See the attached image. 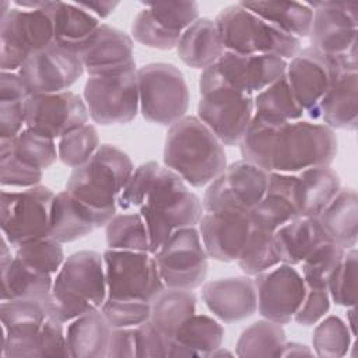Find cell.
<instances>
[{
    "mask_svg": "<svg viewBox=\"0 0 358 358\" xmlns=\"http://www.w3.org/2000/svg\"><path fill=\"white\" fill-rule=\"evenodd\" d=\"M334 130L320 122L295 120L266 123L252 119L239 150L249 161L267 172L298 173L313 166H329L337 154Z\"/></svg>",
    "mask_w": 358,
    "mask_h": 358,
    "instance_id": "cell-1",
    "label": "cell"
},
{
    "mask_svg": "<svg viewBox=\"0 0 358 358\" xmlns=\"http://www.w3.org/2000/svg\"><path fill=\"white\" fill-rule=\"evenodd\" d=\"M164 164L193 187L210 185L228 165L224 144L197 116L169 126Z\"/></svg>",
    "mask_w": 358,
    "mask_h": 358,
    "instance_id": "cell-2",
    "label": "cell"
},
{
    "mask_svg": "<svg viewBox=\"0 0 358 358\" xmlns=\"http://www.w3.org/2000/svg\"><path fill=\"white\" fill-rule=\"evenodd\" d=\"M106 296L103 256L94 250L74 252L55 275L49 316L66 324L101 309Z\"/></svg>",
    "mask_w": 358,
    "mask_h": 358,
    "instance_id": "cell-3",
    "label": "cell"
},
{
    "mask_svg": "<svg viewBox=\"0 0 358 358\" xmlns=\"http://www.w3.org/2000/svg\"><path fill=\"white\" fill-rule=\"evenodd\" d=\"M138 213L147 227L154 253L178 229L197 227L204 207L200 197L176 172L161 165Z\"/></svg>",
    "mask_w": 358,
    "mask_h": 358,
    "instance_id": "cell-4",
    "label": "cell"
},
{
    "mask_svg": "<svg viewBox=\"0 0 358 358\" xmlns=\"http://www.w3.org/2000/svg\"><path fill=\"white\" fill-rule=\"evenodd\" d=\"M133 171L134 165L123 150L101 144L84 165L71 171L66 190L96 210L116 213L117 197Z\"/></svg>",
    "mask_w": 358,
    "mask_h": 358,
    "instance_id": "cell-5",
    "label": "cell"
},
{
    "mask_svg": "<svg viewBox=\"0 0 358 358\" xmlns=\"http://www.w3.org/2000/svg\"><path fill=\"white\" fill-rule=\"evenodd\" d=\"M224 48L239 55H275L289 60L301 50V41L263 21L241 3L225 7L214 20Z\"/></svg>",
    "mask_w": 358,
    "mask_h": 358,
    "instance_id": "cell-6",
    "label": "cell"
},
{
    "mask_svg": "<svg viewBox=\"0 0 358 358\" xmlns=\"http://www.w3.org/2000/svg\"><path fill=\"white\" fill-rule=\"evenodd\" d=\"M138 103L143 117L159 126H172L186 116L189 87L183 73L171 63H150L137 69Z\"/></svg>",
    "mask_w": 358,
    "mask_h": 358,
    "instance_id": "cell-7",
    "label": "cell"
},
{
    "mask_svg": "<svg viewBox=\"0 0 358 358\" xmlns=\"http://www.w3.org/2000/svg\"><path fill=\"white\" fill-rule=\"evenodd\" d=\"M357 70V48L341 55H327L309 46L287 60L285 77L299 106L309 113L340 73Z\"/></svg>",
    "mask_w": 358,
    "mask_h": 358,
    "instance_id": "cell-8",
    "label": "cell"
},
{
    "mask_svg": "<svg viewBox=\"0 0 358 358\" xmlns=\"http://www.w3.org/2000/svg\"><path fill=\"white\" fill-rule=\"evenodd\" d=\"M55 193L42 185L1 190L0 228L13 249L49 236Z\"/></svg>",
    "mask_w": 358,
    "mask_h": 358,
    "instance_id": "cell-9",
    "label": "cell"
},
{
    "mask_svg": "<svg viewBox=\"0 0 358 358\" xmlns=\"http://www.w3.org/2000/svg\"><path fill=\"white\" fill-rule=\"evenodd\" d=\"M197 117L224 145H239L253 119V96L214 81H199Z\"/></svg>",
    "mask_w": 358,
    "mask_h": 358,
    "instance_id": "cell-10",
    "label": "cell"
},
{
    "mask_svg": "<svg viewBox=\"0 0 358 358\" xmlns=\"http://www.w3.org/2000/svg\"><path fill=\"white\" fill-rule=\"evenodd\" d=\"M152 255L165 288L193 291L204 284L208 255L197 227L178 229Z\"/></svg>",
    "mask_w": 358,
    "mask_h": 358,
    "instance_id": "cell-11",
    "label": "cell"
},
{
    "mask_svg": "<svg viewBox=\"0 0 358 358\" xmlns=\"http://www.w3.org/2000/svg\"><path fill=\"white\" fill-rule=\"evenodd\" d=\"M48 4L38 10L15 7L0 18L1 71H18L31 55L53 43Z\"/></svg>",
    "mask_w": 358,
    "mask_h": 358,
    "instance_id": "cell-12",
    "label": "cell"
},
{
    "mask_svg": "<svg viewBox=\"0 0 358 358\" xmlns=\"http://www.w3.org/2000/svg\"><path fill=\"white\" fill-rule=\"evenodd\" d=\"M102 256L108 296L151 302L165 288L152 253L108 248Z\"/></svg>",
    "mask_w": 358,
    "mask_h": 358,
    "instance_id": "cell-13",
    "label": "cell"
},
{
    "mask_svg": "<svg viewBox=\"0 0 358 358\" xmlns=\"http://www.w3.org/2000/svg\"><path fill=\"white\" fill-rule=\"evenodd\" d=\"M266 169L241 159L227 168L207 186L204 211H238L249 214L262 200L268 183Z\"/></svg>",
    "mask_w": 358,
    "mask_h": 358,
    "instance_id": "cell-14",
    "label": "cell"
},
{
    "mask_svg": "<svg viewBox=\"0 0 358 358\" xmlns=\"http://www.w3.org/2000/svg\"><path fill=\"white\" fill-rule=\"evenodd\" d=\"M83 99L94 123L101 126L130 123L140 112L137 70L90 77L84 85Z\"/></svg>",
    "mask_w": 358,
    "mask_h": 358,
    "instance_id": "cell-15",
    "label": "cell"
},
{
    "mask_svg": "<svg viewBox=\"0 0 358 358\" xmlns=\"http://www.w3.org/2000/svg\"><path fill=\"white\" fill-rule=\"evenodd\" d=\"M287 60L275 55H239L225 50L200 80L221 83L255 96L285 74Z\"/></svg>",
    "mask_w": 358,
    "mask_h": 358,
    "instance_id": "cell-16",
    "label": "cell"
},
{
    "mask_svg": "<svg viewBox=\"0 0 358 358\" xmlns=\"http://www.w3.org/2000/svg\"><path fill=\"white\" fill-rule=\"evenodd\" d=\"M24 110L25 127L53 140L88 123L90 119L83 96L71 91L29 95Z\"/></svg>",
    "mask_w": 358,
    "mask_h": 358,
    "instance_id": "cell-17",
    "label": "cell"
},
{
    "mask_svg": "<svg viewBox=\"0 0 358 358\" xmlns=\"http://www.w3.org/2000/svg\"><path fill=\"white\" fill-rule=\"evenodd\" d=\"M253 280L259 315L278 324H287L294 320L306 294L302 274L294 266L280 263L255 275Z\"/></svg>",
    "mask_w": 358,
    "mask_h": 358,
    "instance_id": "cell-18",
    "label": "cell"
},
{
    "mask_svg": "<svg viewBox=\"0 0 358 358\" xmlns=\"http://www.w3.org/2000/svg\"><path fill=\"white\" fill-rule=\"evenodd\" d=\"M29 95L69 91L84 73L77 53L55 43L31 55L17 71Z\"/></svg>",
    "mask_w": 358,
    "mask_h": 358,
    "instance_id": "cell-19",
    "label": "cell"
},
{
    "mask_svg": "<svg viewBox=\"0 0 358 358\" xmlns=\"http://www.w3.org/2000/svg\"><path fill=\"white\" fill-rule=\"evenodd\" d=\"M306 4L313 11L308 34L312 48L327 55H341L357 48V3L313 1Z\"/></svg>",
    "mask_w": 358,
    "mask_h": 358,
    "instance_id": "cell-20",
    "label": "cell"
},
{
    "mask_svg": "<svg viewBox=\"0 0 358 358\" xmlns=\"http://www.w3.org/2000/svg\"><path fill=\"white\" fill-rule=\"evenodd\" d=\"M48 316L49 303L32 299L1 301V357L34 358L36 338Z\"/></svg>",
    "mask_w": 358,
    "mask_h": 358,
    "instance_id": "cell-21",
    "label": "cell"
},
{
    "mask_svg": "<svg viewBox=\"0 0 358 358\" xmlns=\"http://www.w3.org/2000/svg\"><path fill=\"white\" fill-rule=\"evenodd\" d=\"M77 55L90 77L117 76L137 70L133 39L108 24H101Z\"/></svg>",
    "mask_w": 358,
    "mask_h": 358,
    "instance_id": "cell-22",
    "label": "cell"
},
{
    "mask_svg": "<svg viewBox=\"0 0 358 358\" xmlns=\"http://www.w3.org/2000/svg\"><path fill=\"white\" fill-rule=\"evenodd\" d=\"M197 229L208 257L235 262L252 231L249 214L238 211H204Z\"/></svg>",
    "mask_w": 358,
    "mask_h": 358,
    "instance_id": "cell-23",
    "label": "cell"
},
{
    "mask_svg": "<svg viewBox=\"0 0 358 358\" xmlns=\"http://www.w3.org/2000/svg\"><path fill=\"white\" fill-rule=\"evenodd\" d=\"M201 296L208 310L224 323L245 320L257 312V294L250 275L227 277L203 285Z\"/></svg>",
    "mask_w": 358,
    "mask_h": 358,
    "instance_id": "cell-24",
    "label": "cell"
},
{
    "mask_svg": "<svg viewBox=\"0 0 358 358\" xmlns=\"http://www.w3.org/2000/svg\"><path fill=\"white\" fill-rule=\"evenodd\" d=\"M116 213L96 210L67 190L55 194L50 208L49 236L60 243L81 239L105 227Z\"/></svg>",
    "mask_w": 358,
    "mask_h": 358,
    "instance_id": "cell-25",
    "label": "cell"
},
{
    "mask_svg": "<svg viewBox=\"0 0 358 358\" xmlns=\"http://www.w3.org/2000/svg\"><path fill=\"white\" fill-rule=\"evenodd\" d=\"M358 73H340L320 102L306 113L331 130L354 131L358 124Z\"/></svg>",
    "mask_w": 358,
    "mask_h": 358,
    "instance_id": "cell-26",
    "label": "cell"
},
{
    "mask_svg": "<svg viewBox=\"0 0 358 358\" xmlns=\"http://www.w3.org/2000/svg\"><path fill=\"white\" fill-rule=\"evenodd\" d=\"M296 173L270 172L264 196L249 213L252 227L274 232L299 217L295 204Z\"/></svg>",
    "mask_w": 358,
    "mask_h": 358,
    "instance_id": "cell-27",
    "label": "cell"
},
{
    "mask_svg": "<svg viewBox=\"0 0 358 358\" xmlns=\"http://www.w3.org/2000/svg\"><path fill=\"white\" fill-rule=\"evenodd\" d=\"M48 11L53 25V43L74 53L81 50L101 25L78 3L49 1Z\"/></svg>",
    "mask_w": 358,
    "mask_h": 358,
    "instance_id": "cell-28",
    "label": "cell"
},
{
    "mask_svg": "<svg viewBox=\"0 0 358 358\" xmlns=\"http://www.w3.org/2000/svg\"><path fill=\"white\" fill-rule=\"evenodd\" d=\"M327 236L316 217H296L273 234V243L280 263L296 266Z\"/></svg>",
    "mask_w": 358,
    "mask_h": 358,
    "instance_id": "cell-29",
    "label": "cell"
},
{
    "mask_svg": "<svg viewBox=\"0 0 358 358\" xmlns=\"http://www.w3.org/2000/svg\"><path fill=\"white\" fill-rule=\"evenodd\" d=\"M337 172L329 166H313L296 173L295 204L299 217H319L340 192Z\"/></svg>",
    "mask_w": 358,
    "mask_h": 358,
    "instance_id": "cell-30",
    "label": "cell"
},
{
    "mask_svg": "<svg viewBox=\"0 0 358 358\" xmlns=\"http://www.w3.org/2000/svg\"><path fill=\"white\" fill-rule=\"evenodd\" d=\"M180 60L193 69L206 70L225 53L220 31L210 18H197L186 28L176 45Z\"/></svg>",
    "mask_w": 358,
    "mask_h": 358,
    "instance_id": "cell-31",
    "label": "cell"
},
{
    "mask_svg": "<svg viewBox=\"0 0 358 358\" xmlns=\"http://www.w3.org/2000/svg\"><path fill=\"white\" fill-rule=\"evenodd\" d=\"M317 218L329 241L345 250L357 246L358 196L355 189H340Z\"/></svg>",
    "mask_w": 358,
    "mask_h": 358,
    "instance_id": "cell-32",
    "label": "cell"
},
{
    "mask_svg": "<svg viewBox=\"0 0 358 358\" xmlns=\"http://www.w3.org/2000/svg\"><path fill=\"white\" fill-rule=\"evenodd\" d=\"M224 327L214 317L194 313L178 329L169 357H210L221 347Z\"/></svg>",
    "mask_w": 358,
    "mask_h": 358,
    "instance_id": "cell-33",
    "label": "cell"
},
{
    "mask_svg": "<svg viewBox=\"0 0 358 358\" xmlns=\"http://www.w3.org/2000/svg\"><path fill=\"white\" fill-rule=\"evenodd\" d=\"M1 267V301L32 299L50 302L55 277L39 271L15 256Z\"/></svg>",
    "mask_w": 358,
    "mask_h": 358,
    "instance_id": "cell-34",
    "label": "cell"
},
{
    "mask_svg": "<svg viewBox=\"0 0 358 358\" xmlns=\"http://www.w3.org/2000/svg\"><path fill=\"white\" fill-rule=\"evenodd\" d=\"M112 327L101 309L88 312L71 322L66 329V340L71 358L106 357Z\"/></svg>",
    "mask_w": 358,
    "mask_h": 358,
    "instance_id": "cell-35",
    "label": "cell"
},
{
    "mask_svg": "<svg viewBox=\"0 0 358 358\" xmlns=\"http://www.w3.org/2000/svg\"><path fill=\"white\" fill-rule=\"evenodd\" d=\"M241 4L278 31L302 39L308 36L313 11L306 3L298 1H241Z\"/></svg>",
    "mask_w": 358,
    "mask_h": 358,
    "instance_id": "cell-36",
    "label": "cell"
},
{
    "mask_svg": "<svg viewBox=\"0 0 358 358\" xmlns=\"http://www.w3.org/2000/svg\"><path fill=\"white\" fill-rule=\"evenodd\" d=\"M150 322L169 340L178 329L196 313L197 296L193 291L164 288L150 303Z\"/></svg>",
    "mask_w": 358,
    "mask_h": 358,
    "instance_id": "cell-37",
    "label": "cell"
},
{
    "mask_svg": "<svg viewBox=\"0 0 358 358\" xmlns=\"http://www.w3.org/2000/svg\"><path fill=\"white\" fill-rule=\"evenodd\" d=\"M253 117L273 124L295 122L302 119L305 115L285 74L256 94L253 96Z\"/></svg>",
    "mask_w": 358,
    "mask_h": 358,
    "instance_id": "cell-38",
    "label": "cell"
},
{
    "mask_svg": "<svg viewBox=\"0 0 358 358\" xmlns=\"http://www.w3.org/2000/svg\"><path fill=\"white\" fill-rule=\"evenodd\" d=\"M285 341L282 324L263 319L241 333L235 354L238 357H281Z\"/></svg>",
    "mask_w": 358,
    "mask_h": 358,
    "instance_id": "cell-39",
    "label": "cell"
},
{
    "mask_svg": "<svg viewBox=\"0 0 358 358\" xmlns=\"http://www.w3.org/2000/svg\"><path fill=\"white\" fill-rule=\"evenodd\" d=\"M105 235L109 249L151 253L148 231L138 211L116 213L105 225Z\"/></svg>",
    "mask_w": 358,
    "mask_h": 358,
    "instance_id": "cell-40",
    "label": "cell"
},
{
    "mask_svg": "<svg viewBox=\"0 0 358 358\" xmlns=\"http://www.w3.org/2000/svg\"><path fill=\"white\" fill-rule=\"evenodd\" d=\"M0 148L8 150L24 164L39 171L48 169L59 159L56 140L27 127L14 138L0 140Z\"/></svg>",
    "mask_w": 358,
    "mask_h": 358,
    "instance_id": "cell-41",
    "label": "cell"
},
{
    "mask_svg": "<svg viewBox=\"0 0 358 358\" xmlns=\"http://www.w3.org/2000/svg\"><path fill=\"white\" fill-rule=\"evenodd\" d=\"M273 234L274 232L252 227L245 246L236 259L238 266L245 275L255 277L280 264L273 243Z\"/></svg>",
    "mask_w": 358,
    "mask_h": 358,
    "instance_id": "cell-42",
    "label": "cell"
},
{
    "mask_svg": "<svg viewBox=\"0 0 358 358\" xmlns=\"http://www.w3.org/2000/svg\"><path fill=\"white\" fill-rule=\"evenodd\" d=\"M345 249L331 241H324L317 245L301 263L302 278L308 288L327 289L330 277L341 262Z\"/></svg>",
    "mask_w": 358,
    "mask_h": 358,
    "instance_id": "cell-43",
    "label": "cell"
},
{
    "mask_svg": "<svg viewBox=\"0 0 358 358\" xmlns=\"http://www.w3.org/2000/svg\"><path fill=\"white\" fill-rule=\"evenodd\" d=\"M352 334L347 323L338 316H327L317 322L313 334L312 345L316 355L323 358H338L347 355Z\"/></svg>",
    "mask_w": 358,
    "mask_h": 358,
    "instance_id": "cell-44",
    "label": "cell"
},
{
    "mask_svg": "<svg viewBox=\"0 0 358 358\" xmlns=\"http://www.w3.org/2000/svg\"><path fill=\"white\" fill-rule=\"evenodd\" d=\"M99 147V136L95 126L85 123L57 140V155L66 166L74 169L84 165Z\"/></svg>",
    "mask_w": 358,
    "mask_h": 358,
    "instance_id": "cell-45",
    "label": "cell"
},
{
    "mask_svg": "<svg viewBox=\"0 0 358 358\" xmlns=\"http://www.w3.org/2000/svg\"><path fill=\"white\" fill-rule=\"evenodd\" d=\"M358 271V252L355 248L347 249L338 266L327 284V292L338 306L350 308L357 303V273Z\"/></svg>",
    "mask_w": 358,
    "mask_h": 358,
    "instance_id": "cell-46",
    "label": "cell"
},
{
    "mask_svg": "<svg viewBox=\"0 0 358 358\" xmlns=\"http://www.w3.org/2000/svg\"><path fill=\"white\" fill-rule=\"evenodd\" d=\"M62 245L48 236L15 248L14 256L22 263L55 277L66 259Z\"/></svg>",
    "mask_w": 358,
    "mask_h": 358,
    "instance_id": "cell-47",
    "label": "cell"
},
{
    "mask_svg": "<svg viewBox=\"0 0 358 358\" xmlns=\"http://www.w3.org/2000/svg\"><path fill=\"white\" fill-rule=\"evenodd\" d=\"M131 35L134 41L147 48L169 50L176 48L182 34H176L165 28L152 17L150 10L144 7L138 11L131 24Z\"/></svg>",
    "mask_w": 358,
    "mask_h": 358,
    "instance_id": "cell-48",
    "label": "cell"
},
{
    "mask_svg": "<svg viewBox=\"0 0 358 358\" xmlns=\"http://www.w3.org/2000/svg\"><path fill=\"white\" fill-rule=\"evenodd\" d=\"M159 164L155 161H148L131 172L129 180L126 182L120 196L117 197V208L122 211H131L134 208H140L145 201L157 172L159 169Z\"/></svg>",
    "mask_w": 358,
    "mask_h": 358,
    "instance_id": "cell-49",
    "label": "cell"
},
{
    "mask_svg": "<svg viewBox=\"0 0 358 358\" xmlns=\"http://www.w3.org/2000/svg\"><path fill=\"white\" fill-rule=\"evenodd\" d=\"M150 303L147 301L106 296L101 312L112 329L136 327L150 319Z\"/></svg>",
    "mask_w": 358,
    "mask_h": 358,
    "instance_id": "cell-50",
    "label": "cell"
},
{
    "mask_svg": "<svg viewBox=\"0 0 358 358\" xmlns=\"http://www.w3.org/2000/svg\"><path fill=\"white\" fill-rule=\"evenodd\" d=\"M152 17L172 32L182 34L199 18V6L196 1H168L145 3Z\"/></svg>",
    "mask_w": 358,
    "mask_h": 358,
    "instance_id": "cell-51",
    "label": "cell"
},
{
    "mask_svg": "<svg viewBox=\"0 0 358 358\" xmlns=\"http://www.w3.org/2000/svg\"><path fill=\"white\" fill-rule=\"evenodd\" d=\"M43 171L35 169L6 148H0V183L3 187L28 189L41 185Z\"/></svg>",
    "mask_w": 358,
    "mask_h": 358,
    "instance_id": "cell-52",
    "label": "cell"
},
{
    "mask_svg": "<svg viewBox=\"0 0 358 358\" xmlns=\"http://www.w3.org/2000/svg\"><path fill=\"white\" fill-rule=\"evenodd\" d=\"M34 357H70L63 322L48 316L36 338Z\"/></svg>",
    "mask_w": 358,
    "mask_h": 358,
    "instance_id": "cell-53",
    "label": "cell"
},
{
    "mask_svg": "<svg viewBox=\"0 0 358 358\" xmlns=\"http://www.w3.org/2000/svg\"><path fill=\"white\" fill-rule=\"evenodd\" d=\"M136 357L141 358H166L171 354L172 340L165 337L155 326L145 320L134 327Z\"/></svg>",
    "mask_w": 358,
    "mask_h": 358,
    "instance_id": "cell-54",
    "label": "cell"
},
{
    "mask_svg": "<svg viewBox=\"0 0 358 358\" xmlns=\"http://www.w3.org/2000/svg\"><path fill=\"white\" fill-rule=\"evenodd\" d=\"M330 296L327 289L308 288L305 298L294 316V320L301 326H313L322 320L330 309Z\"/></svg>",
    "mask_w": 358,
    "mask_h": 358,
    "instance_id": "cell-55",
    "label": "cell"
},
{
    "mask_svg": "<svg viewBox=\"0 0 358 358\" xmlns=\"http://www.w3.org/2000/svg\"><path fill=\"white\" fill-rule=\"evenodd\" d=\"M25 101L0 102V140H10L25 129Z\"/></svg>",
    "mask_w": 358,
    "mask_h": 358,
    "instance_id": "cell-56",
    "label": "cell"
},
{
    "mask_svg": "<svg viewBox=\"0 0 358 358\" xmlns=\"http://www.w3.org/2000/svg\"><path fill=\"white\" fill-rule=\"evenodd\" d=\"M136 357V337L134 327L112 329L106 358H133Z\"/></svg>",
    "mask_w": 358,
    "mask_h": 358,
    "instance_id": "cell-57",
    "label": "cell"
},
{
    "mask_svg": "<svg viewBox=\"0 0 358 358\" xmlns=\"http://www.w3.org/2000/svg\"><path fill=\"white\" fill-rule=\"evenodd\" d=\"M29 92L17 71H1L0 76V102L27 101Z\"/></svg>",
    "mask_w": 358,
    "mask_h": 358,
    "instance_id": "cell-58",
    "label": "cell"
},
{
    "mask_svg": "<svg viewBox=\"0 0 358 358\" xmlns=\"http://www.w3.org/2000/svg\"><path fill=\"white\" fill-rule=\"evenodd\" d=\"M117 1H78V6L98 20L109 17L117 7Z\"/></svg>",
    "mask_w": 358,
    "mask_h": 358,
    "instance_id": "cell-59",
    "label": "cell"
},
{
    "mask_svg": "<svg viewBox=\"0 0 358 358\" xmlns=\"http://www.w3.org/2000/svg\"><path fill=\"white\" fill-rule=\"evenodd\" d=\"M309 355H313V351L308 345L295 343V341L292 343L285 341L281 352V357H309Z\"/></svg>",
    "mask_w": 358,
    "mask_h": 358,
    "instance_id": "cell-60",
    "label": "cell"
},
{
    "mask_svg": "<svg viewBox=\"0 0 358 358\" xmlns=\"http://www.w3.org/2000/svg\"><path fill=\"white\" fill-rule=\"evenodd\" d=\"M14 4L18 7V8H24V10H38V8H42L48 4V1H43V0H22V1H14Z\"/></svg>",
    "mask_w": 358,
    "mask_h": 358,
    "instance_id": "cell-61",
    "label": "cell"
},
{
    "mask_svg": "<svg viewBox=\"0 0 358 358\" xmlns=\"http://www.w3.org/2000/svg\"><path fill=\"white\" fill-rule=\"evenodd\" d=\"M347 316H348V320H347V326L351 331L352 336H355V306H350L347 308Z\"/></svg>",
    "mask_w": 358,
    "mask_h": 358,
    "instance_id": "cell-62",
    "label": "cell"
}]
</instances>
